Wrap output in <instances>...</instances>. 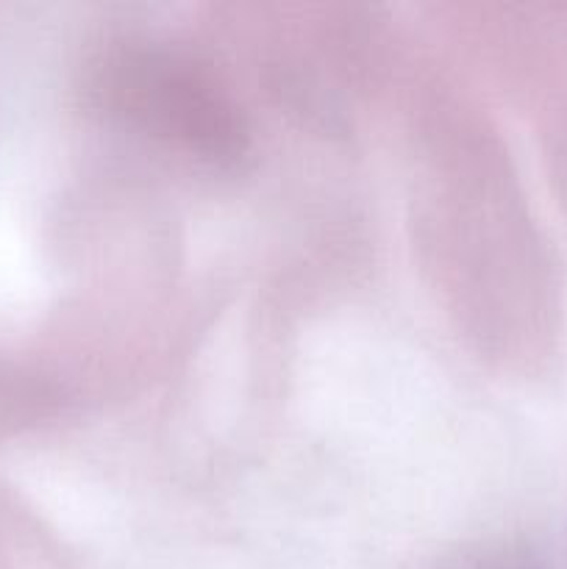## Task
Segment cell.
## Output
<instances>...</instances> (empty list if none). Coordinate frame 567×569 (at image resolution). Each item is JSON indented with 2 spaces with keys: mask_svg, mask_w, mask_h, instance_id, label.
I'll list each match as a JSON object with an SVG mask.
<instances>
[{
  "mask_svg": "<svg viewBox=\"0 0 567 569\" xmlns=\"http://www.w3.org/2000/svg\"><path fill=\"white\" fill-rule=\"evenodd\" d=\"M117 89L128 111L148 117L153 126L178 137L209 142L215 150H228L237 142V122L220 94L195 72L176 61H122Z\"/></svg>",
  "mask_w": 567,
  "mask_h": 569,
  "instance_id": "6da1fadb",
  "label": "cell"
}]
</instances>
